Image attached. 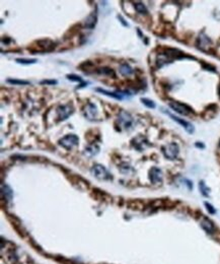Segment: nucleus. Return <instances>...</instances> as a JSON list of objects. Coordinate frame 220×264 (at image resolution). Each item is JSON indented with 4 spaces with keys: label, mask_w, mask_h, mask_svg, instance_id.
<instances>
[{
    "label": "nucleus",
    "mask_w": 220,
    "mask_h": 264,
    "mask_svg": "<svg viewBox=\"0 0 220 264\" xmlns=\"http://www.w3.org/2000/svg\"><path fill=\"white\" fill-rule=\"evenodd\" d=\"M37 45L31 47V51L34 53L36 52H50L55 48V43L50 39H43L37 41Z\"/></svg>",
    "instance_id": "nucleus-1"
},
{
    "label": "nucleus",
    "mask_w": 220,
    "mask_h": 264,
    "mask_svg": "<svg viewBox=\"0 0 220 264\" xmlns=\"http://www.w3.org/2000/svg\"><path fill=\"white\" fill-rule=\"evenodd\" d=\"M91 174L98 180H112V175L109 173V171L107 170L104 166H101L100 164H95L91 168Z\"/></svg>",
    "instance_id": "nucleus-2"
},
{
    "label": "nucleus",
    "mask_w": 220,
    "mask_h": 264,
    "mask_svg": "<svg viewBox=\"0 0 220 264\" xmlns=\"http://www.w3.org/2000/svg\"><path fill=\"white\" fill-rule=\"evenodd\" d=\"M79 143V138L75 134H67L59 140V144L67 151H71Z\"/></svg>",
    "instance_id": "nucleus-3"
},
{
    "label": "nucleus",
    "mask_w": 220,
    "mask_h": 264,
    "mask_svg": "<svg viewBox=\"0 0 220 264\" xmlns=\"http://www.w3.org/2000/svg\"><path fill=\"white\" fill-rule=\"evenodd\" d=\"M117 122L119 123V126L122 129L130 130L133 127L134 120L132 118V116L130 115L128 112H126V111H121L119 114V117H118Z\"/></svg>",
    "instance_id": "nucleus-4"
},
{
    "label": "nucleus",
    "mask_w": 220,
    "mask_h": 264,
    "mask_svg": "<svg viewBox=\"0 0 220 264\" xmlns=\"http://www.w3.org/2000/svg\"><path fill=\"white\" fill-rule=\"evenodd\" d=\"M168 106H170L174 111H176L177 113L181 114V115H184V116H188V115H190L191 113L194 112L192 108L189 107L188 105L180 103V102H177V101H170L168 102Z\"/></svg>",
    "instance_id": "nucleus-5"
},
{
    "label": "nucleus",
    "mask_w": 220,
    "mask_h": 264,
    "mask_svg": "<svg viewBox=\"0 0 220 264\" xmlns=\"http://www.w3.org/2000/svg\"><path fill=\"white\" fill-rule=\"evenodd\" d=\"M57 112V116L60 121H64L66 120L70 115H72L73 112H74V108H73V105L71 103H68L66 105H62V106H59L56 110Z\"/></svg>",
    "instance_id": "nucleus-6"
},
{
    "label": "nucleus",
    "mask_w": 220,
    "mask_h": 264,
    "mask_svg": "<svg viewBox=\"0 0 220 264\" xmlns=\"http://www.w3.org/2000/svg\"><path fill=\"white\" fill-rule=\"evenodd\" d=\"M178 151H180V147L176 142H171V143H168L162 147V152H163L164 157L170 158V160H174L178 157Z\"/></svg>",
    "instance_id": "nucleus-7"
},
{
    "label": "nucleus",
    "mask_w": 220,
    "mask_h": 264,
    "mask_svg": "<svg viewBox=\"0 0 220 264\" xmlns=\"http://www.w3.org/2000/svg\"><path fill=\"white\" fill-rule=\"evenodd\" d=\"M162 112L165 113L167 115L170 116L174 121H176V122H178V124H181V125L183 126L185 129H186V131H187L188 133H193V132H194V130H195V129H194V126H193L190 122H188V121H186V120L181 119V118H178V117L173 115V114H171L170 112H168V111H167L165 109H162Z\"/></svg>",
    "instance_id": "nucleus-8"
},
{
    "label": "nucleus",
    "mask_w": 220,
    "mask_h": 264,
    "mask_svg": "<svg viewBox=\"0 0 220 264\" xmlns=\"http://www.w3.org/2000/svg\"><path fill=\"white\" fill-rule=\"evenodd\" d=\"M211 40H210V38L207 36V35H205L204 33L200 34L198 39H197V47L201 50V51H204V52H207V51L209 50L210 46H211Z\"/></svg>",
    "instance_id": "nucleus-9"
},
{
    "label": "nucleus",
    "mask_w": 220,
    "mask_h": 264,
    "mask_svg": "<svg viewBox=\"0 0 220 264\" xmlns=\"http://www.w3.org/2000/svg\"><path fill=\"white\" fill-rule=\"evenodd\" d=\"M83 116L87 120H94L97 116V108L94 104L87 103L86 106L83 108Z\"/></svg>",
    "instance_id": "nucleus-10"
},
{
    "label": "nucleus",
    "mask_w": 220,
    "mask_h": 264,
    "mask_svg": "<svg viewBox=\"0 0 220 264\" xmlns=\"http://www.w3.org/2000/svg\"><path fill=\"white\" fill-rule=\"evenodd\" d=\"M132 144H133L134 147H135L136 149H138L139 151H142L146 146L149 145L147 139L142 135H139V136H137V137L134 138L132 140Z\"/></svg>",
    "instance_id": "nucleus-11"
},
{
    "label": "nucleus",
    "mask_w": 220,
    "mask_h": 264,
    "mask_svg": "<svg viewBox=\"0 0 220 264\" xmlns=\"http://www.w3.org/2000/svg\"><path fill=\"white\" fill-rule=\"evenodd\" d=\"M149 178L153 184H159L162 182V172L158 168H152L149 172Z\"/></svg>",
    "instance_id": "nucleus-12"
},
{
    "label": "nucleus",
    "mask_w": 220,
    "mask_h": 264,
    "mask_svg": "<svg viewBox=\"0 0 220 264\" xmlns=\"http://www.w3.org/2000/svg\"><path fill=\"white\" fill-rule=\"evenodd\" d=\"M97 11H92L84 20L85 28L92 30V28L95 27V24H97Z\"/></svg>",
    "instance_id": "nucleus-13"
},
{
    "label": "nucleus",
    "mask_w": 220,
    "mask_h": 264,
    "mask_svg": "<svg viewBox=\"0 0 220 264\" xmlns=\"http://www.w3.org/2000/svg\"><path fill=\"white\" fill-rule=\"evenodd\" d=\"M95 91H98V93L105 95V96H108V97H111L115 99V100H118V101H122L123 100V96L122 94H119V93H114V91H106L104 88H101V87H97L95 88Z\"/></svg>",
    "instance_id": "nucleus-14"
},
{
    "label": "nucleus",
    "mask_w": 220,
    "mask_h": 264,
    "mask_svg": "<svg viewBox=\"0 0 220 264\" xmlns=\"http://www.w3.org/2000/svg\"><path fill=\"white\" fill-rule=\"evenodd\" d=\"M201 225H202V228L207 232V233H209V234L214 233L215 227H214L213 222L210 221V219H208V218H203L202 221H201Z\"/></svg>",
    "instance_id": "nucleus-15"
},
{
    "label": "nucleus",
    "mask_w": 220,
    "mask_h": 264,
    "mask_svg": "<svg viewBox=\"0 0 220 264\" xmlns=\"http://www.w3.org/2000/svg\"><path fill=\"white\" fill-rule=\"evenodd\" d=\"M119 72L123 76H130L133 73V68L130 66L128 63H122L119 67Z\"/></svg>",
    "instance_id": "nucleus-16"
},
{
    "label": "nucleus",
    "mask_w": 220,
    "mask_h": 264,
    "mask_svg": "<svg viewBox=\"0 0 220 264\" xmlns=\"http://www.w3.org/2000/svg\"><path fill=\"white\" fill-rule=\"evenodd\" d=\"M98 151H100V147H98L97 144H91L85 148L84 154L86 155V157L91 158V157H94L95 154H97Z\"/></svg>",
    "instance_id": "nucleus-17"
},
{
    "label": "nucleus",
    "mask_w": 220,
    "mask_h": 264,
    "mask_svg": "<svg viewBox=\"0 0 220 264\" xmlns=\"http://www.w3.org/2000/svg\"><path fill=\"white\" fill-rule=\"evenodd\" d=\"M97 72L98 73V74H101V75L116 77V73H115L114 69H112V68H110V67H101V68L97 69Z\"/></svg>",
    "instance_id": "nucleus-18"
},
{
    "label": "nucleus",
    "mask_w": 220,
    "mask_h": 264,
    "mask_svg": "<svg viewBox=\"0 0 220 264\" xmlns=\"http://www.w3.org/2000/svg\"><path fill=\"white\" fill-rule=\"evenodd\" d=\"M134 7H135L136 11L138 12V13H140V14H143V15L148 14V10H147V8H146V6L144 5V3L135 2V3H134Z\"/></svg>",
    "instance_id": "nucleus-19"
},
{
    "label": "nucleus",
    "mask_w": 220,
    "mask_h": 264,
    "mask_svg": "<svg viewBox=\"0 0 220 264\" xmlns=\"http://www.w3.org/2000/svg\"><path fill=\"white\" fill-rule=\"evenodd\" d=\"M79 67H80V69H81L82 71L89 73V70H90V69H92V70H94V63H92L91 61H85V62L82 63V64H80V66H79Z\"/></svg>",
    "instance_id": "nucleus-20"
},
{
    "label": "nucleus",
    "mask_w": 220,
    "mask_h": 264,
    "mask_svg": "<svg viewBox=\"0 0 220 264\" xmlns=\"http://www.w3.org/2000/svg\"><path fill=\"white\" fill-rule=\"evenodd\" d=\"M6 81H7L8 84H13V85H28V84H30V81H28V80H20V79H11V78H8Z\"/></svg>",
    "instance_id": "nucleus-21"
},
{
    "label": "nucleus",
    "mask_w": 220,
    "mask_h": 264,
    "mask_svg": "<svg viewBox=\"0 0 220 264\" xmlns=\"http://www.w3.org/2000/svg\"><path fill=\"white\" fill-rule=\"evenodd\" d=\"M17 63L20 64H24V65H30V64H35L37 63L38 60L37 59H27V58H17L15 60Z\"/></svg>",
    "instance_id": "nucleus-22"
},
{
    "label": "nucleus",
    "mask_w": 220,
    "mask_h": 264,
    "mask_svg": "<svg viewBox=\"0 0 220 264\" xmlns=\"http://www.w3.org/2000/svg\"><path fill=\"white\" fill-rule=\"evenodd\" d=\"M2 194L3 195L5 196V198L7 199V200H10L11 198H12V191H11V189L9 188L8 186H4V185H2Z\"/></svg>",
    "instance_id": "nucleus-23"
},
{
    "label": "nucleus",
    "mask_w": 220,
    "mask_h": 264,
    "mask_svg": "<svg viewBox=\"0 0 220 264\" xmlns=\"http://www.w3.org/2000/svg\"><path fill=\"white\" fill-rule=\"evenodd\" d=\"M141 103L144 105V106H146L147 108H149V109H154V108L156 107L155 103L152 100H149V99H146V98H142L141 100Z\"/></svg>",
    "instance_id": "nucleus-24"
},
{
    "label": "nucleus",
    "mask_w": 220,
    "mask_h": 264,
    "mask_svg": "<svg viewBox=\"0 0 220 264\" xmlns=\"http://www.w3.org/2000/svg\"><path fill=\"white\" fill-rule=\"evenodd\" d=\"M66 77H67V79H69L70 81L80 82L81 84H83V80H82V78L80 77V76H78V75H76V74H67Z\"/></svg>",
    "instance_id": "nucleus-25"
},
{
    "label": "nucleus",
    "mask_w": 220,
    "mask_h": 264,
    "mask_svg": "<svg viewBox=\"0 0 220 264\" xmlns=\"http://www.w3.org/2000/svg\"><path fill=\"white\" fill-rule=\"evenodd\" d=\"M199 188H200L201 193H202L204 196H208L209 195V189L206 187L205 183H204L203 181H201V182L199 183Z\"/></svg>",
    "instance_id": "nucleus-26"
},
{
    "label": "nucleus",
    "mask_w": 220,
    "mask_h": 264,
    "mask_svg": "<svg viewBox=\"0 0 220 264\" xmlns=\"http://www.w3.org/2000/svg\"><path fill=\"white\" fill-rule=\"evenodd\" d=\"M58 81L55 80V79H45V80L41 81V84H48V85H54L57 84Z\"/></svg>",
    "instance_id": "nucleus-27"
},
{
    "label": "nucleus",
    "mask_w": 220,
    "mask_h": 264,
    "mask_svg": "<svg viewBox=\"0 0 220 264\" xmlns=\"http://www.w3.org/2000/svg\"><path fill=\"white\" fill-rule=\"evenodd\" d=\"M205 206H206V208H207V210H208L210 214H215L216 212V210L214 208H213V206L211 205V204H209L208 202H205Z\"/></svg>",
    "instance_id": "nucleus-28"
},
{
    "label": "nucleus",
    "mask_w": 220,
    "mask_h": 264,
    "mask_svg": "<svg viewBox=\"0 0 220 264\" xmlns=\"http://www.w3.org/2000/svg\"><path fill=\"white\" fill-rule=\"evenodd\" d=\"M117 17H118V20H119L120 23L124 25V27H129V24L127 23V21H126L125 20H124V17H122V15H120V14H119V15H117Z\"/></svg>",
    "instance_id": "nucleus-29"
},
{
    "label": "nucleus",
    "mask_w": 220,
    "mask_h": 264,
    "mask_svg": "<svg viewBox=\"0 0 220 264\" xmlns=\"http://www.w3.org/2000/svg\"><path fill=\"white\" fill-rule=\"evenodd\" d=\"M196 146H197V147H201V148H204V147H205V145H204L203 143H199V142H197V143H196Z\"/></svg>",
    "instance_id": "nucleus-30"
},
{
    "label": "nucleus",
    "mask_w": 220,
    "mask_h": 264,
    "mask_svg": "<svg viewBox=\"0 0 220 264\" xmlns=\"http://www.w3.org/2000/svg\"><path fill=\"white\" fill-rule=\"evenodd\" d=\"M218 93H219V98H220V87H219V91H218Z\"/></svg>",
    "instance_id": "nucleus-31"
},
{
    "label": "nucleus",
    "mask_w": 220,
    "mask_h": 264,
    "mask_svg": "<svg viewBox=\"0 0 220 264\" xmlns=\"http://www.w3.org/2000/svg\"><path fill=\"white\" fill-rule=\"evenodd\" d=\"M219 146H220V141H219Z\"/></svg>",
    "instance_id": "nucleus-32"
}]
</instances>
